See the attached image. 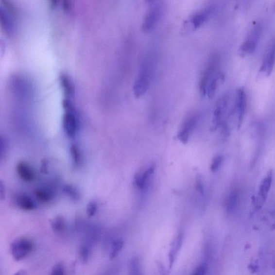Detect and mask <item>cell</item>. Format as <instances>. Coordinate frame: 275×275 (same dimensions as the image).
<instances>
[{"mask_svg": "<svg viewBox=\"0 0 275 275\" xmlns=\"http://www.w3.org/2000/svg\"><path fill=\"white\" fill-rule=\"evenodd\" d=\"M65 114L63 118V127L66 135L70 138L75 137L78 130L79 120L75 106L70 98L63 101Z\"/></svg>", "mask_w": 275, "mask_h": 275, "instance_id": "2", "label": "cell"}, {"mask_svg": "<svg viewBox=\"0 0 275 275\" xmlns=\"http://www.w3.org/2000/svg\"><path fill=\"white\" fill-rule=\"evenodd\" d=\"M52 226L55 232H63L66 228V223L64 219L61 217L55 218L52 222Z\"/></svg>", "mask_w": 275, "mask_h": 275, "instance_id": "20", "label": "cell"}, {"mask_svg": "<svg viewBox=\"0 0 275 275\" xmlns=\"http://www.w3.org/2000/svg\"><path fill=\"white\" fill-rule=\"evenodd\" d=\"M17 170L19 177L24 181L31 182L35 179V174L33 167L27 162L18 163L17 167Z\"/></svg>", "mask_w": 275, "mask_h": 275, "instance_id": "11", "label": "cell"}, {"mask_svg": "<svg viewBox=\"0 0 275 275\" xmlns=\"http://www.w3.org/2000/svg\"><path fill=\"white\" fill-rule=\"evenodd\" d=\"M70 153L74 164L76 166L80 165L83 161V157L79 147L74 144L71 145Z\"/></svg>", "mask_w": 275, "mask_h": 275, "instance_id": "18", "label": "cell"}, {"mask_svg": "<svg viewBox=\"0 0 275 275\" xmlns=\"http://www.w3.org/2000/svg\"><path fill=\"white\" fill-rule=\"evenodd\" d=\"M262 32V25L255 24L247 35L246 39L239 48V53L241 55H247L253 53L258 48Z\"/></svg>", "mask_w": 275, "mask_h": 275, "instance_id": "3", "label": "cell"}, {"mask_svg": "<svg viewBox=\"0 0 275 275\" xmlns=\"http://www.w3.org/2000/svg\"><path fill=\"white\" fill-rule=\"evenodd\" d=\"M26 273L24 271H20L14 275H25Z\"/></svg>", "mask_w": 275, "mask_h": 275, "instance_id": "24", "label": "cell"}, {"mask_svg": "<svg viewBox=\"0 0 275 275\" xmlns=\"http://www.w3.org/2000/svg\"><path fill=\"white\" fill-rule=\"evenodd\" d=\"M50 275H65V271L64 265L58 263L53 267Z\"/></svg>", "mask_w": 275, "mask_h": 275, "instance_id": "22", "label": "cell"}, {"mask_svg": "<svg viewBox=\"0 0 275 275\" xmlns=\"http://www.w3.org/2000/svg\"><path fill=\"white\" fill-rule=\"evenodd\" d=\"M63 191L70 199L73 201L79 200L80 197L79 193L78 190L73 186L70 185L65 186L64 187Z\"/></svg>", "mask_w": 275, "mask_h": 275, "instance_id": "19", "label": "cell"}, {"mask_svg": "<svg viewBox=\"0 0 275 275\" xmlns=\"http://www.w3.org/2000/svg\"><path fill=\"white\" fill-rule=\"evenodd\" d=\"M154 69V59L147 57L140 65L139 72L134 86V94L136 98H140L148 90L151 83Z\"/></svg>", "mask_w": 275, "mask_h": 275, "instance_id": "1", "label": "cell"}, {"mask_svg": "<svg viewBox=\"0 0 275 275\" xmlns=\"http://www.w3.org/2000/svg\"><path fill=\"white\" fill-rule=\"evenodd\" d=\"M14 202L15 205L22 210L32 211L36 208V205L33 198L25 193H17L14 196Z\"/></svg>", "mask_w": 275, "mask_h": 275, "instance_id": "10", "label": "cell"}, {"mask_svg": "<svg viewBox=\"0 0 275 275\" xmlns=\"http://www.w3.org/2000/svg\"><path fill=\"white\" fill-rule=\"evenodd\" d=\"M275 65V39L269 48L261 66L260 72L267 76L271 75Z\"/></svg>", "mask_w": 275, "mask_h": 275, "instance_id": "8", "label": "cell"}, {"mask_svg": "<svg viewBox=\"0 0 275 275\" xmlns=\"http://www.w3.org/2000/svg\"><path fill=\"white\" fill-rule=\"evenodd\" d=\"M272 173L270 172L267 176L264 178L261 183L258 190V200L261 204L266 201L268 193L271 189L272 183Z\"/></svg>", "mask_w": 275, "mask_h": 275, "instance_id": "14", "label": "cell"}, {"mask_svg": "<svg viewBox=\"0 0 275 275\" xmlns=\"http://www.w3.org/2000/svg\"><path fill=\"white\" fill-rule=\"evenodd\" d=\"M152 3L145 14L142 30L145 33H149L154 30L161 18L164 8L160 2H152Z\"/></svg>", "mask_w": 275, "mask_h": 275, "instance_id": "4", "label": "cell"}, {"mask_svg": "<svg viewBox=\"0 0 275 275\" xmlns=\"http://www.w3.org/2000/svg\"><path fill=\"white\" fill-rule=\"evenodd\" d=\"M155 171V166H152L149 169H147L145 172L138 174L136 177L135 183L137 187L144 188L146 186L147 180L154 174Z\"/></svg>", "mask_w": 275, "mask_h": 275, "instance_id": "16", "label": "cell"}, {"mask_svg": "<svg viewBox=\"0 0 275 275\" xmlns=\"http://www.w3.org/2000/svg\"><path fill=\"white\" fill-rule=\"evenodd\" d=\"M246 107V95L242 88L237 90L236 95V108L238 115L239 124L242 121Z\"/></svg>", "mask_w": 275, "mask_h": 275, "instance_id": "12", "label": "cell"}, {"mask_svg": "<svg viewBox=\"0 0 275 275\" xmlns=\"http://www.w3.org/2000/svg\"><path fill=\"white\" fill-rule=\"evenodd\" d=\"M60 81L65 91V94L68 98H70L74 94V88L72 80L67 75L62 74L60 76Z\"/></svg>", "mask_w": 275, "mask_h": 275, "instance_id": "17", "label": "cell"}, {"mask_svg": "<svg viewBox=\"0 0 275 275\" xmlns=\"http://www.w3.org/2000/svg\"><path fill=\"white\" fill-rule=\"evenodd\" d=\"M220 57L217 54H213L208 60V62L204 69L200 81V90L202 94L206 96V86L210 79L218 72L219 65H220Z\"/></svg>", "mask_w": 275, "mask_h": 275, "instance_id": "5", "label": "cell"}, {"mask_svg": "<svg viewBox=\"0 0 275 275\" xmlns=\"http://www.w3.org/2000/svg\"><path fill=\"white\" fill-rule=\"evenodd\" d=\"M223 78V75L219 71L210 79L206 86V95H207L208 98L212 99L215 96L218 85Z\"/></svg>", "mask_w": 275, "mask_h": 275, "instance_id": "13", "label": "cell"}, {"mask_svg": "<svg viewBox=\"0 0 275 275\" xmlns=\"http://www.w3.org/2000/svg\"><path fill=\"white\" fill-rule=\"evenodd\" d=\"M222 161L223 158L220 155H218L214 157L211 166V171L213 172H216L221 166Z\"/></svg>", "mask_w": 275, "mask_h": 275, "instance_id": "23", "label": "cell"}, {"mask_svg": "<svg viewBox=\"0 0 275 275\" xmlns=\"http://www.w3.org/2000/svg\"><path fill=\"white\" fill-rule=\"evenodd\" d=\"M198 119V116L193 115L188 117L183 123L182 129L177 136L178 138L183 143L186 144L189 140L190 132L194 128L197 123Z\"/></svg>", "mask_w": 275, "mask_h": 275, "instance_id": "9", "label": "cell"}, {"mask_svg": "<svg viewBox=\"0 0 275 275\" xmlns=\"http://www.w3.org/2000/svg\"><path fill=\"white\" fill-rule=\"evenodd\" d=\"M217 9L216 4H212L193 14L190 19L193 28L196 29L201 27L212 17V15L216 12Z\"/></svg>", "mask_w": 275, "mask_h": 275, "instance_id": "7", "label": "cell"}, {"mask_svg": "<svg viewBox=\"0 0 275 275\" xmlns=\"http://www.w3.org/2000/svg\"><path fill=\"white\" fill-rule=\"evenodd\" d=\"M34 194L37 200L42 203H49L53 199L54 192L48 187H43L38 188L35 191Z\"/></svg>", "mask_w": 275, "mask_h": 275, "instance_id": "15", "label": "cell"}, {"mask_svg": "<svg viewBox=\"0 0 275 275\" xmlns=\"http://www.w3.org/2000/svg\"><path fill=\"white\" fill-rule=\"evenodd\" d=\"M98 204L95 201H91L86 206V212L89 217H93L98 211Z\"/></svg>", "mask_w": 275, "mask_h": 275, "instance_id": "21", "label": "cell"}, {"mask_svg": "<svg viewBox=\"0 0 275 275\" xmlns=\"http://www.w3.org/2000/svg\"><path fill=\"white\" fill-rule=\"evenodd\" d=\"M32 241L26 238H18L14 241L11 246V251L13 257L17 261L27 257L33 249Z\"/></svg>", "mask_w": 275, "mask_h": 275, "instance_id": "6", "label": "cell"}]
</instances>
